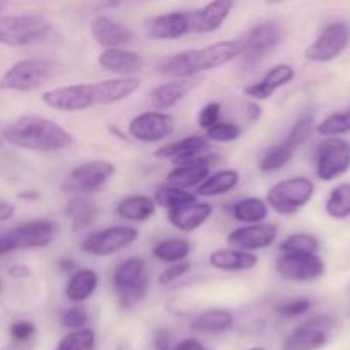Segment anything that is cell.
Listing matches in <instances>:
<instances>
[{"instance_id":"1","label":"cell","mask_w":350,"mask_h":350,"mask_svg":"<svg viewBox=\"0 0 350 350\" xmlns=\"http://www.w3.org/2000/svg\"><path fill=\"white\" fill-rule=\"evenodd\" d=\"M139 77H115L89 84H72L50 89L41 96L44 105L55 111L79 113L98 105H115L135 94Z\"/></svg>"},{"instance_id":"2","label":"cell","mask_w":350,"mask_h":350,"mask_svg":"<svg viewBox=\"0 0 350 350\" xmlns=\"http://www.w3.org/2000/svg\"><path fill=\"white\" fill-rule=\"evenodd\" d=\"M241 53V40L217 41L204 48H191L164 58L159 65V72L173 81H191L202 72L214 70L236 60Z\"/></svg>"},{"instance_id":"3","label":"cell","mask_w":350,"mask_h":350,"mask_svg":"<svg viewBox=\"0 0 350 350\" xmlns=\"http://www.w3.org/2000/svg\"><path fill=\"white\" fill-rule=\"evenodd\" d=\"M2 139L19 149L33 152H58L72 146L70 132L40 115H24L3 129Z\"/></svg>"},{"instance_id":"4","label":"cell","mask_w":350,"mask_h":350,"mask_svg":"<svg viewBox=\"0 0 350 350\" xmlns=\"http://www.w3.org/2000/svg\"><path fill=\"white\" fill-rule=\"evenodd\" d=\"M53 33V24L43 14L27 12L0 16V44L24 48L41 44Z\"/></svg>"},{"instance_id":"5","label":"cell","mask_w":350,"mask_h":350,"mask_svg":"<svg viewBox=\"0 0 350 350\" xmlns=\"http://www.w3.org/2000/svg\"><path fill=\"white\" fill-rule=\"evenodd\" d=\"M60 72V64L48 58H23L10 65L0 77V91L31 92L46 84Z\"/></svg>"},{"instance_id":"6","label":"cell","mask_w":350,"mask_h":350,"mask_svg":"<svg viewBox=\"0 0 350 350\" xmlns=\"http://www.w3.org/2000/svg\"><path fill=\"white\" fill-rule=\"evenodd\" d=\"M149 284L146 260L140 256H130L123 260L113 273V287L118 296L120 308L129 311L139 306L149 293Z\"/></svg>"},{"instance_id":"7","label":"cell","mask_w":350,"mask_h":350,"mask_svg":"<svg viewBox=\"0 0 350 350\" xmlns=\"http://www.w3.org/2000/svg\"><path fill=\"white\" fill-rule=\"evenodd\" d=\"M314 197V183L306 176H293L277 181L267 191V205L280 215H294L303 211Z\"/></svg>"},{"instance_id":"8","label":"cell","mask_w":350,"mask_h":350,"mask_svg":"<svg viewBox=\"0 0 350 350\" xmlns=\"http://www.w3.org/2000/svg\"><path fill=\"white\" fill-rule=\"evenodd\" d=\"M116 167L111 161L92 159L75 166L62 181L60 188L64 193L72 197H89L101 190L113 178Z\"/></svg>"},{"instance_id":"9","label":"cell","mask_w":350,"mask_h":350,"mask_svg":"<svg viewBox=\"0 0 350 350\" xmlns=\"http://www.w3.org/2000/svg\"><path fill=\"white\" fill-rule=\"evenodd\" d=\"M317 176L334 181L350 171V142L344 137H327L317 149Z\"/></svg>"},{"instance_id":"10","label":"cell","mask_w":350,"mask_h":350,"mask_svg":"<svg viewBox=\"0 0 350 350\" xmlns=\"http://www.w3.org/2000/svg\"><path fill=\"white\" fill-rule=\"evenodd\" d=\"M137 239L139 231L132 226H111L85 236L81 250L92 256H111L132 246Z\"/></svg>"},{"instance_id":"11","label":"cell","mask_w":350,"mask_h":350,"mask_svg":"<svg viewBox=\"0 0 350 350\" xmlns=\"http://www.w3.org/2000/svg\"><path fill=\"white\" fill-rule=\"evenodd\" d=\"M284 31L275 21H265L256 24L243 38V62L246 65H256L269 53H272L282 43Z\"/></svg>"},{"instance_id":"12","label":"cell","mask_w":350,"mask_h":350,"mask_svg":"<svg viewBox=\"0 0 350 350\" xmlns=\"http://www.w3.org/2000/svg\"><path fill=\"white\" fill-rule=\"evenodd\" d=\"M334 318L327 314L313 317L294 328L282 342V350H320L330 340Z\"/></svg>"},{"instance_id":"13","label":"cell","mask_w":350,"mask_h":350,"mask_svg":"<svg viewBox=\"0 0 350 350\" xmlns=\"http://www.w3.org/2000/svg\"><path fill=\"white\" fill-rule=\"evenodd\" d=\"M350 43V27L345 23H332L321 29L317 40L306 48L304 57L310 62L327 64L335 60L347 50Z\"/></svg>"},{"instance_id":"14","label":"cell","mask_w":350,"mask_h":350,"mask_svg":"<svg viewBox=\"0 0 350 350\" xmlns=\"http://www.w3.org/2000/svg\"><path fill=\"white\" fill-rule=\"evenodd\" d=\"M176 130V120L167 111H144L129 123V135L142 144H157L166 140Z\"/></svg>"},{"instance_id":"15","label":"cell","mask_w":350,"mask_h":350,"mask_svg":"<svg viewBox=\"0 0 350 350\" xmlns=\"http://www.w3.org/2000/svg\"><path fill=\"white\" fill-rule=\"evenodd\" d=\"M58 224L51 219H36L10 229L9 236L14 250H43L57 239Z\"/></svg>"},{"instance_id":"16","label":"cell","mask_w":350,"mask_h":350,"mask_svg":"<svg viewBox=\"0 0 350 350\" xmlns=\"http://www.w3.org/2000/svg\"><path fill=\"white\" fill-rule=\"evenodd\" d=\"M275 270L280 277L293 282H313L323 277L325 262L320 255L299 253V255H282L277 258Z\"/></svg>"},{"instance_id":"17","label":"cell","mask_w":350,"mask_h":350,"mask_svg":"<svg viewBox=\"0 0 350 350\" xmlns=\"http://www.w3.org/2000/svg\"><path fill=\"white\" fill-rule=\"evenodd\" d=\"M279 236V228L272 222H262V224L241 226L231 231L226 238L231 248L239 250V252L253 253L262 252V250L270 248L275 243Z\"/></svg>"},{"instance_id":"18","label":"cell","mask_w":350,"mask_h":350,"mask_svg":"<svg viewBox=\"0 0 350 350\" xmlns=\"http://www.w3.org/2000/svg\"><path fill=\"white\" fill-rule=\"evenodd\" d=\"M147 36L150 40L171 41L180 40L191 33L190 10H174V12L161 14L147 21Z\"/></svg>"},{"instance_id":"19","label":"cell","mask_w":350,"mask_h":350,"mask_svg":"<svg viewBox=\"0 0 350 350\" xmlns=\"http://www.w3.org/2000/svg\"><path fill=\"white\" fill-rule=\"evenodd\" d=\"M211 152V142L202 135H190L181 140L166 144L154 152L157 159H170L174 166L190 163Z\"/></svg>"},{"instance_id":"20","label":"cell","mask_w":350,"mask_h":350,"mask_svg":"<svg viewBox=\"0 0 350 350\" xmlns=\"http://www.w3.org/2000/svg\"><path fill=\"white\" fill-rule=\"evenodd\" d=\"M212 163H214V157L207 154V156H202L190 163L173 166V170L166 174V183L187 191L190 188H198L211 174Z\"/></svg>"},{"instance_id":"21","label":"cell","mask_w":350,"mask_h":350,"mask_svg":"<svg viewBox=\"0 0 350 350\" xmlns=\"http://www.w3.org/2000/svg\"><path fill=\"white\" fill-rule=\"evenodd\" d=\"M296 77V70H294L293 65L289 64H277L273 67H270L267 70V74L263 75L262 81L253 82V84L246 85L243 91L248 98H252L253 101H265L270 99L280 88L291 84Z\"/></svg>"},{"instance_id":"22","label":"cell","mask_w":350,"mask_h":350,"mask_svg":"<svg viewBox=\"0 0 350 350\" xmlns=\"http://www.w3.org/2000/svg\"><path fill=\"white\" fill-rule=\"evenodd\" d=\"M232 7H234V3L229 2V0H214V2H208L202 9L190 10L191 33H215L231 16Z\"/></svg>"},{"instance_id":"23","label":"cell","mask_w":350,"mask_h":350,"mask_svg":"<svg viewBox=\"0 0 350 350\" xmlns=\"http://www.w3.org/2000/svg\"><path fill=\"white\" fill-rule=\"evenodd\" d=\"M91 36L98 44H101L105 50L111 48H123L132 41L133 33L118 21L111 19L108 16H98L89 24Z\"/></svg>"},{"instance_id":"24","label":"cell","mask_w":350,"mask_h":350,"mask_svg":"<svg viewBox=\"0 0 350 350\" xmlns=\"http://www.w3.org/2000/svg\"><path fill=\"white\" fill-rule=\"evenodd\" d=\"M98 64L103 70L116 77H133L142 70L144 60L137 51L126 50V48H111L99 53Z\"/></svg>"},{"instance_id":"25","label":"cell","mask_w":350,"mask_h":350,"mask_svg":"<svg viewBox=\"0 0 350 350\" xmlns=\"http://www.w3.org/2000/svg\"><path fill=\"white\" fill-rule=\"evenodd\" d=\"M214 214V205L208 202H195L187 207L167 211V221L174 229L183 232L197 231Z\"/></svg>"},{"instance_id":"26","label":"cell","mask_w":350,"mask_h":350,"mask_svg":"<svg viewBox=\"0 0 350 350\" xmlns=\"http://www.w3.org/2000/svg\"><path fill=\"white\" fill-rule=\"evenodd\" d=\"M197 85V81H170L156 85L149 92V103L154 111H166L176 106Z\"/></svg>"},{"instance_id":"27","label":"cell","mask_w":350,"mask_h":350,"mask_svg":"<svg viewBox=\"0 0 350 350\" xmlns=\"http://www.w3.org/2000/svg\"><path fill=\"white\" fill-rule=\"evenodd\" d=\"M208 265L215 270H224V272H245L258 265V256L234 248H221L211 253Z\"/></svg>"},{"instance_id":"28","label":"cell","mask_w":350,"mask_h":350,"mask_svg":"<svg viewBox=\"0 0 350 350\" xmlns=\"http://www.w3.org/2000/svg\"><path fill=\"white\" fill-rule=\"evenodd\" d=\"M99 287V275L92 269H77L65 284V297L70 303L81 304L94 296Z\"/></svg>"},{"instance_id":"29","label":"cell","mask_w":350,"mask_h":350,"mask_svg":"<svg viewBox=\"0 0 350 350\" xmlns=\"http://www.w3.org/2000/svg\"><path fill=\"white\" fill-rule=\"evenodd\" d=\"M232 325H234V317H232L231 311L214 308V310H207L198 313L197 317L191 320L190 328L202 335H217L228 332Z\"/></svg>"},{"instance_id":"30","label":"cell","mask_w":350,"mask_h":350,"mask_svg":"<svg viewBox=\"0 0 350 350\" xmlns=\"http://www.w3.org/2000/svg\"><path fill=\"white\" fill-rule=\"evenodd\" d=\"M156 202L147 195H130L120 200L115 212L120 219L129 222H146L156 214Z\"/></svg>"},{"instance_id":"31","label":"cell","mask_w":350,"mask_h":350,"mask_svg":"<svg viewBox=\"0 0 350 350\" xmlns=\"http://www.w3.org/2000/svg\"><path fill=\"white\" fill-rule=\"evenodd\" d=\"M239 183V171L236 170H219L208 174L207 180L197 188V197H221L234 190Z\"/></svg>"},{"instance_id":"32","label":"cell","mask_w":350,"mask_h":350,"mask_svg":"<svg viewBox=\"0 0 350 350\" xmlns=\"http://www.w3.org/2000/svg\"><path fill=\"white\" fill-rule=\"evenodd\" d=\"M65 215L74 229H85L99 217V205L88 197H72L65 205Z\"/></svg>"},{"instance_id":"33","label":"cell","mask_w":350,"mask_h":350,"mask_svg":"<svg viewBox=\"0 0 350 350\" xmlns=\"http://www.w3.org/2000/svg\"><path fill=\"white\" fill-rule=\"evenodd\" d=\"M269 205L263 198L260 197H246L243 200H238L232 205L231 212L232 217L243 226L262 224L269 217Z\"/></svg>"},{"instance_id":"34","label":"cell","mask_w":350,"mask_h":350,"mask_svg":"<svg viewBox=\"0 0 350 350\" xmlns=\"http://www.w3.org/2000/svg\"><path fill=\"white\" fill-rule=\"evenodd\" d=\"M293 157L294 147L287 140H282V142L273 144L269 149L263 150L258 159V167L262 173H275V171L286 167L293 161Z\"/></svg>"},{"instance_id":"35","label":"cell","mask_w":350,"mask_h":350,"mask_svg":"<svg viewBox=\"0 0 350 350\" xmlns=\"http://www.w3.org/2000/svg\"><path fill=\"white\" fill-rule=\"evenodd\" d=\"M191 253V245L187 241V239L181 238H170V239H163V241L157 243L156 246L152 248V255L156 256L159 262L164 263H173L183 262L190 256Z\"/></svg>"},{"instance_id":"36","label":"cell","mask_w":350,"mask_h":350,"mask_svg":"<svg viewBox=\"0 0 350 350\" xmlns=\"http://www.w3.org/2000/svg\"><path fill=\"white\" fill-rule=\"evenodd\" d=\"M154 202H156L157 207L167 208V211H174V208L187 207V205L195 204L197 200V195L191 193V191L181 190V188L171 187V185H163L156 190L154 193Z\"/></svg>"},{"instance_id":"37","label":"cell","mask_w":350,"mask_h":350,"mask_svg":"<svg viewBox=\"0 0 350 350\" xmlns=\"http://www.w3.org/2000/svg\"><path fill=\"white\" fill-rule=\"evenodd\" d=\"M325 211L332 219L344 221L350 217V183H340L328 193Z\"/></svg>"},{"instance_id":"38","label":"cell","mask_w":350,"mask_h":350,"mask_svg":"<svg viewBox=\"0 0 350 350\" xmlns=\"http://www.w3.org/2000/svg\"><path fill=\"white\" fill-rule=\"evenodd\" d=\"M282 255H299V253H313L318 255L320 252V239L310 232H294L287 236L279 246Z\"/></svg>"},{"instance_id":"39","label":"cell","mask_w":350,"mask_h":350,"mask_svg":"<svg viewBox=\"0 0 350 350\" xmlns=\"http://www.w3.org/2000/svg\"><path fill=\"white\" fill-rule=\"evenodd\" d=\"M96 344H98L96 332L88 327L65 334L55 350H96Z\"/></svg>"},{"instance_id":"40","label":"cell","mask_w":350,"mask_h":350,"mask_svg":"<svg viewBox=\"0 0 350 350\" xmlns=\"http://www.w3.org/2000/svg\"><path fill=\"white\" fill-rule=\"evenodd\" d=\"M321 137H340L350 133V106L344 111H337L328 115L314 126Z\"/></svg>"},{"instance_id":"41","label":"cell","mask_w":350,"mask_h":350,"mask_svg":"<svg viewBox=\"0 0 350 350\" xmlns=\"http://www.w3.org/2000/svg\"><path fill=\"white\" fill-rule=\"evenodd\" d=\"M314 132V113L313 111H304L301 113L299 118L294 122L293 129L287 133V142L296 149V147L303 146L308 140L311 139Z\"/></svg>"},{"instance_id":"42","label":"cell","mask_w":350,"mask_h":350,"mask_svg":"<svg viewBox=\"0 0 350 350\" xmlns=\"http://www.w3.org/2000/svg\"><path fill=\"white\" fill-rule=\"evenodd\" d=\"M243 129L238 125V123H231V122H219L217 125H214L212 129H208L205 132V139L208 142H215V144H229V142H236V140L241 137Z\"/></svg>"},{"instance_id":"43","label":"cell","mask_w":350,"mask_h":350,"mask_svg":"<svg viewBox=\"0 0 350 350\" xmlns=\"http://www.w3.org/2000/svg\"><path fill=\"white\" fill-rule=\"evenodd\" d=\"M311 308H313V303L308 297H297V299H291L287 303L279 304L275 308L277 313L282 318H287V320H293V318H299L303 314L310 313Z\"/></svg>"},{"instance_id":"44","label":"cell","mask_w":350,"mask_h":350,"mask_svg":"<svg viewBox=\"0 0 350 350\" xmlns=\"http://www.w3.org/2000/svg\"><path fill=\"white\" fill-rule=\"evenodd\" d=\"M62 323L68 330H81V328H88L89 325V314L84 308L72 306L64 311L62 314Z\"/></svg>"},{"instance_id":"45","label":"cell","mask_w":350,"mask_h":350,"mask_svg":"<svg viewBox=\"0 0 350 350\" xmlns=\"http://www.w3.org/2000/svg\"><path fill=\"white\" fill-rule=\"evenodd\" d=\"M9 335L14 344H31L36 335V325L31 321H16L10 325Z\"/></svg>"},{"instance_id":"46","label":"cell","mask_w":350,"mask_h":350,"mask_svg":"<svg viewBox=\"0 0 350 350\" xmlns=\"http://www.w3.org/2000/svg\"><path fill=\"white\" fill-rule=\"evenodd\" d=\"M221 109L222 108L219 103H215V101L207 103V105H205L204 108L198 111V118H197L198 126L207 132L208 129H212L214 125H217V123L221 122Z\"/></svg>"},{"instance_id":"47","label":"cell","mask_w":350,"mask_h":350,"mask_svg":"<svg viewBox=\"0 0 350 350\" xmlns=\"http://www.w3.org/2000/svg\"><path fill=\"white\" fill-rule=\"evenodd\" d=\"M190 269H191V263L188 262V260L173 263V265H170L163 273H161L159 279H157V282H159L161 286H170V284H173L174 280H178V279H181L183 275H187V273L190 272Z\"/></svg>"},{"instance_id":"48","label":"cell","mask_w":350,"mask_h":350,"mask_svg":"<svg viewBox=\"0 0 350 350\" xmlns=\"http://www.w3.org/2000/svg\"><path fill=\"white\" fill-rule=\"evenodd\" d=\"M173 335L166 328H161L154 335V347L156 350H171L173 349Z\"/></svg>"},{"instance_id":"49","label":"cell","mask_w":350,"mask_h":350,"mask_svg":"<svg viewBox=\"0 0 350 350\" xmlns=\"http://www.w3.org/2000/svg\"><path fill=\"white\" fill-rule=\"evenodd\" d=\"M31 273H33L31 269L24 263H14L7 269V275L12 277V279H27V277H31Z\"/></svg>"},{"instance_id":"50","label":"cell","mask_w":350,"mask_h":350,"mask_svg":"<svg viewBox=\"0 0 350 350\" xmlns=\"http://www.w3.org/2000/svg\"><path fill=\"white\" fill-rule=\"evenodd\" d=\"M171 350H211V349L205 347V345L202 344L200 340H197V338H183L181 342L174 344Z\"/></svg>"},{"instance_id":"51","label":"cell","mask_w":350,"mask_h":350,"mask_svg":"<svg viewBox=\"0 0 350 350\" xmlns=\"http://www.w3.org/2000/svg\"><path fill=\"white\" fill-rule=\"evenodd\" d=\"M14 214H16V207L9 202L0 200V222L9 221V219H12Z\"/></svg>"},{"instance_id":"52","label":"cell","mask_w":350,"mask_h":350,"mask_svg":"<svg viewBox=\"0 0 350 350\" xmlns=\"http://www.w3.org/2000/svg\"><path fill=\"white\" fill-rule=\"evenodd\" d=\"M12 252H16V250H14L12 241H10L9 232H5V234H0V256L9 255V253H12Z\"/></svg>"},{"instance_id":"53","label":"cell","mask_w":350,"mask_h":350,"mask_svg":"<svg viewBox=\"0 0 350 350\" xmlns=\"http://www.w3.org/2000/svg\"><path fill=\"white\" fill-rule=\"evenodd\" d=\"M58 269L62 270V272H65V273H74L75 270L79 269L77 267V263L74 262V260L72 258H62V260H58Z\"/></svg>"},{"instance_id":"54","label":"cell","mask_w":350,"mask_h":350,"mask_svg":"<svg viewBox=\"0 0 350 350\" xmlns=\"http://www.w3.org/2000/svg\"><path fill=\"white\" fill-rule=\"evenodd\" d=\"M246 108H248L246 109V113H248L250 122H256V120L262 116V108H260L256 103H248V105H246Z\"/></svg>"},{"instance_id":"55","label":"cell","mask_w":350,"mask_h":350,"mask_svg":"<svg viewBox=\"0 0 350 350\" xmlns=\"http://www.w3.org/2000/svg\"><path fill=\"white\" fill-rule=\"evenodd\" d=\"M33 349H34V342H31V344H14V342H10V344L0 347V350H33Z\"/></svg>"},{"instance_id":"56","label":"cell","mask_w":350,"mask_h":350,"mask_svg":"<svg viewBox=\"0 0 350 350\" xmlns=\"http://www.w3.org/2000/svg\"><path fill=\"white\" fill-rule=\"evenodd\" d=\"M19 198H23V200H38V198H40V193L34 190H27L19 193Z\"/></svg>"},{"instance_id":"57","label":"cell","mask_w":350,"mask_h":350,"mask_svg":"<svg viewBox=\"0 0 350 350\" xmlns=\"http://www.w3.org/2000/svg\"><path fill=\"white\" fill-rule=\"evenodd\" d=\"M115 350H133V349H132V345L129 344V342H122V344L116 345Z\"/></svg>"},{"instance_id":"58","label":"cell","mask_w":350,"mask_h":350,"mask_svg":"<svg viewBox=\"0 0 350 350\" xmlns=\"http://www.w3.org/2000/svg\"><path fill=\"white\" fill-rule=\"evenodd\" d=\"M246 350H269V349H265V347H250V349H246Z\"/></svg>"},{"instance_id":"59","label":"cell","mask_w":350,"mask_h":350,"mask_svg":"<svg viewBox=\"0 0 350 350\" xmlns=\"http://www.w3.org/2000/svg\"><path fill=\"white\" fill-rule=\"evenodd\" d=\"M3 9H5V3H0V12H2Z\"/></svg>"}]
</instances>
